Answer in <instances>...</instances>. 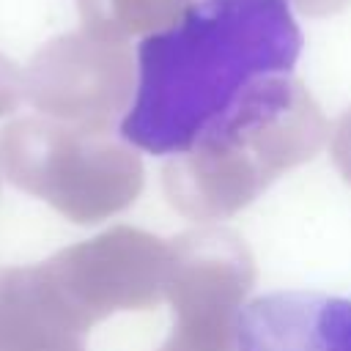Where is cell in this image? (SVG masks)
<instances>
[{"mask_svg": "<svg viewBox=\"0 0 351 351\" xmlns=\"http://www.w3.org/2000/svg\"><path fill=\"white\" fill-rule=\"evenodd\" d=\"M302 30L288 0H197L137 47L118 134L151 156L219 154L304 107L293 77Z\"/></svg>", "mask_w": 351, "mask_h": 351, "instance_id": "cell-1", "label": "cell"}, {"mask_svg": "<svg viewBox=\"0 0 351 351\" xmlns=\"http://www.w3.org/2000/svg\"><path fill=\"white\" fill-rule=\"evenodd\" d=\"M233 351H351V296L282 288L233 310Z\"/></svg>", "mask_w": 351, "mask_h": 351, "instance_id": "cell-2", "label": "cell"}, {"mask_svg": "<svg viewBox=\"0 0 351 351\" xmlns=\"http://www.w3.org/2000/svg\"><path fill=\"white\" fill-rule=\"evenodd\" d=\"M85 27L99 36L159 33L197 0H77Z\"/></svg>", "mask_w": 351, "mask_h": 351, "instance_id": "cell-3", "label": "cell"}, {"mask_svg": "<svg viewBox=\"0 0 351 351\" xmlns=\"http://www.w3.org/2000/svg\"><path fill=\"white\" fill-rule=\"evenodd\" d=\"M19 90H22V80H19L16 66L0 55V115L11 112L16 107Z\"/></svg>", "mask_w": 351, "mask_h": 351, "instance_id": "cell-4", "label": "cell"}, {"mask_svg": "<svg viewBox=\"0 0 351 351\" xmlns=\"http://www.w3.org/2000/svg\"><path fill=\"white\" fill-rule=\"evenodd\" d=\"M293 3L302 14H310V16H318V14H332V11H340L348 0H288Z\"/></svg>", "mask_w": 351, "mask_h": 351, "instance_id": "cell-5", "label": "cell"}]
</instances>
